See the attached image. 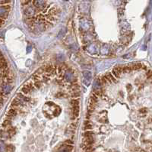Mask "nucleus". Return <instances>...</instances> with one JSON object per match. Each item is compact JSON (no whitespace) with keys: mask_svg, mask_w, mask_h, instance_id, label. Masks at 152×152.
Listing matches in <instances>:
<instances>
[{"mask_svg":"<svg viewBox=\"0 0 152 152\" xmlns=\"http://www.w3.org/2000/svg\"><path fill=\"white\" fill-rule=\"evenodd\" d=\"M112 73H113V75L117 79L120 78V75H122L123 73V66H115V67L113 69V70H112Z\"/></svg>","mask_w":152,"mask_h":152,"instance_id":"obj_1","label":"nucleus"},{"mask_svg":"<svg viewBox=\"0 0 152 152\" xmlns=\"http://www.w3.org/2000/svg\"><path fill=\"white\" fill-rule=\"evenodd\" d=\"M18 113V111L15 109V108H11L8 111V112H7V115H6V118L8 119H10L12 120L14 117H15V116L17 115V114Z\"/></svg>","mask_w":152,"mask_h":152,"instance_id":"obj_2","label":"nucleus"},{"mask_svg":"<svg viewBox=\"0 0 152 152\" xmlns=\"http://www.w3.org/2000/svg\"><path fill=\"white\" fill-rule=\"evenodd\" d=\"M33 5L36 7V8H43L45 6V2H43V0H34L33 1Z\"/></svg>","mask_w":152,"mask_h":152,"instance_id":"obj_3","label":"nucleus"},{"mask_svg":"<svg viewBox=\"0 0 152 152\" xmlns=\"http://www.w3.org/2000/svg\"><path fill=\"white\" fill-rule=\"evenodd\" d=\"M71 114L74 115L76 118L78 117L79 115V111H80V108H79V106H75L71 107Z\"/></svg>","mask_w":152,"mask_h":152,"instance_id":"obj_4","label":"nucleus"},{"mask_svg":"<svg viewBox=\"0 0 152 152\" xmlns=\"http://www.w3.org/2000/svg\"><path fill=\"white\" fill-rule=\"evenodd\" d=\"M24 14H25V15L28 16V17H33L34 15L35 14V11L32 8L29 7V8H27L24 10Z\"/></svg>","mask_w":152,"mask_h":152,"instance_id":"obj_5","label":"nucleus"},{"mask_svg":"<svg viewBox=\"0 0 152 152\" xmlns=\"http://www.w3.org/2000/svg\"><path fill=\"white\" fill-rule=\"evenodd\" d=\"M20 91L21 93H23L24 95H28L29 93H31V91L29 89V88L27 87L26 86H24V85L21 88V90Z\"/></svg>","mask_w":152,"mask_h":152,"instance_id":"obj_6","label":"nucleus"},{"mask_svg":"<svg viewBox=\"0 0 152 152\" xmlns=\"http://www.w3.org/2000/svg\"><path fill=\"white\" fill-rule=\"evenodd\" d=\"M123 73H131L132 71L133 70L132 66H123Z\"/></svg>","mask_w":152,"mask_h":152,"instance_id":"obj_7","label":"nucleus"},{"mask_svg":"<svg viewBox=\"0 0 152 152\" xmlns=\"http://www.w3.org/2000/svg\"><path fill=\"white\" fill-rule=\"evenodd\" d=\"M31 79L34 80V81H37V80H41L42 79V77L41 75L38 74L37 73H35L32 75L31 77Z\"/></svg>","mask_w":152,"mask_h":152,"instance_id":"obj_8","label":"nucleus"},{"mask_svg":"<svg viewBox=\"0 0 152 152\" xmlns=\"http://www.w3.org/2000/svg\"><path fill=\"white\" fill-rule=\"evenodd\" d=\"M1 9L2 11L10 12V10L12 9V6L10 4H8V5H2L1 6Z\"/></svg>","mask_w":152,"mask_h":152,"instance_id":"obj_9","label":"nucleus"},{"mask_svg":"<svg viewBox=\"0 0 152 152\" xmlns=\"http://www.w3.org/2000/svg\"><path fill=\"white\" fill-rule=\"evenodd\" d=\"M94 132L92 130H88L85 131L82 134V137H90V136H94Z\"/></svg>","mask_w":152,"mask_h":152,"instance_id":"obj_10","label":"nucleus"},{"mask_svg":"<svg viewBox=\"0 0 152 152\" xmlns=\"http://www.w3.org/2000/svg\"><path fill=\"white\" fill-rule=\"evenodd\" d=\"M132 66L133 70H139V69H142L143 64H141V63H136L135 64H133Z\"/></svg>","mask_w":152,"mask_h":152,"instance_id":"obj_11","label":"nucleus"},{"mask_svg":"<svg viewBox=\"0 0 152 152\" xmlns=\"http://www.w3.org/2000/svg\"><path fill=\"white\" fill-rule=\"evenodd\" d=\"M80 95H81V93H80L79 91H72V93L70 94L71 97H72L73 99H77V98H79Z\"/></svg>","mask_w":152,"mask_h":152,"instance_id":"obj_12","label":"nucleus"},{"mask_svg":"<svg viewBox=\"0 0 152 152\" xmlns=\"http://www.w3.org/2000/svg\"><path fill=\"white\" fill-rule=\"evenodd\" d=\"M70 104L72 106H79V104H80V99H78V98H77V99H73L70 102Z\"/></svg>","mask_w":152,"mask_h":152,"instance_id":"obj_13","label":"nucleus"},{"mask_svg":"<svg viewBox=\"0 0 152 152\" xmlns=\"http://www.w3.org/2000/svg\"><path fill=\"white\" fill-rule=\"evenodd\" d=\"M34 86L36 89H41V86H43V83L41 82V80H37V81H34Z\"/></svg>","mask_w":152,"mask_h":152,"instance_id":"obj_14","label":"nucleus"},{"mask_svg":"<svg viewBox=\"0 0 152 152\" xmlns=\"http://www.w3.org/2000/svg\"><path fill=\"white\" fill-rule=\"evenodd\" d=\"M11 124V120L6 119V120H4V122H2V128H8L9 126V125Z\"/></svg>","mask_w":152,"mask_h":152,"instance_id":"obj_15","label":"nucleus"},{"mask_svg":"<svg viewBox=\"0 0 152 152\" xmlns=\"http://www.w3.org/2000/svg\"><path fill=\"white\" fill-rule=\"evenodd\" d=\"M93 129V126L91 123H88L84 125V127H83V130L84 131H88V130H92Z\"/></svg>","mask_w":152,"mask_h":152,"instance_id":"obj_16","label":"nucleus"},{"mask_svg":"<svg viewBox=\"0 0 152 152\" xmlns=\"http://www.w3.org/2000/svg\"><path fill=\"white\" fill-rule=\"evenodd\" d=\"M8 13H9V12L2 11V12H1V19L6 20L8 18Z\"/></svg>","mask_w":152,"mask_h":152,"instance_id":"obj_17","label":"nucleus"},{"mask_svg":"<svg viewBox=\"0 0 152 152\" xmlns=\"http://www.w3.org/2000/svg\"><path fill=\"white\" fill-rule=\"evenodd\" d=\"M110 74H111V73H106L104 75V77H105V78L106 79L107 82L109 83V84H112V83H113V81H112V79H111V78H110Z\"/></svg>","mask_w":152,"mask_h":152,"instance_id":"obj_18","label":"nucleus"},{"mask_svg":"<svg viewBox=\"0 0 152 152\" xmlns=\"http://www.w3.org/2000/svg\"><path fill=\"white\" fill-rule=\"evenodd\" d=\"M36 73H37L38 74H40V75H43V74H44L45 73V69H44V66L43 67H41V68H39L37 71H36Z\"/></svg>","mask_w":152,"mask_h":152,"instance_id":"obj_19","label":"nucleus"},{"mask_svg":"<svg viewBox=\"0 0 152 152\" xmlns=\"http://www.w3.org/2000/svg\"><path fill=\"white\" fill-rule=\"evenodd\" d=\"M100 83H101V85H103V86H105V85H106V83H108V82H107V80H106V79L105 78L104 76L100 78Z\"/></svg>","mask_w":152,"mask_h":152,"instance_id":"obj_20","label":"nucleus"},{"mask_svg":"<svg viewBox=\"0 0 152 152\" xmlns=\"http://www.w3.org/2000/svg\"><path fill=\"white\" fill-rule=\"evenodd\" d=\"M12 2V0H1V6L2 5H8V4H10Z\"/></svg>","mask_w":152,"mask_h":152,"instance_id":"obj_21","label":"nucleus"},{"mask_svg":"<svg viewBox=\"0 0 152 152\" xmlns=\"http://www.w3.org/2000/svg\"><path fill=\"white\" fill-rule=\"evenodd\" d=\"M146 76H147V79H151V78L152 77V70H147V72H146Z\"/></svg>","mask_w":152,"mask_h":152,"instance_id":"obj_22","label":"nucleus"},{"mask_svg":"<svg viewBox=\"0 0 152 152\" xmlns=\"http://www.w3.org/2000/svg\"><path fill=\"white\" fill-rule=\"evenodd\" d=\"M5 21H6L5 19H1V26H2V25H4V23H5Z\"/></svg>","mask_w":152,"mask_h":152,"instance_id":"obj_23","label":"nucleus"},{"mask_svg":"<svg viewBox=\"0 0 152 152\" xmlns=\"http://www.w3.org/2000/svg\"><path fill=\"white\" fill-rule=\"evenodd\" d=\"M62 95H63V94H62V93H57V97H62Z\"/></svg>","mask_w":152,"mask_h":152,"instance_id":"obj_24","label":"nucleus"}]
</instances>
